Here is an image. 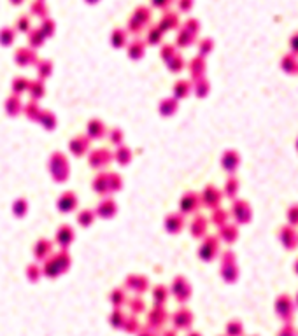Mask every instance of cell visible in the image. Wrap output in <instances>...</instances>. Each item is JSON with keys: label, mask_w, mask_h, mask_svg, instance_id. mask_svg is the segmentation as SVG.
I'll return each instance as SVG.
<instances>
[{"label": "cell", "mask_w": 298, "mask_h": 336, "mask_svg": "<svg viewBox=\"0 0 298 336\" xmlns=\"http://www.w3.org/2000/svg\"><path fill=\"white\" fill-rule=\"evenodd\" d=\"M289 44H291L293 51L298 53V33H295V35L291 37V40H289Z\"/></svg>", "instance_id": "6da1fadb"}]
</instances>
